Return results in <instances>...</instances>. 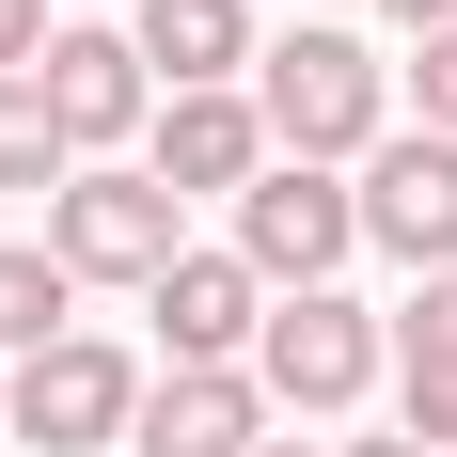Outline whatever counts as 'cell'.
I'll use <instances>...</instances> for the list:
<instances>
[{
    "label": "cell",
    "mask_w": 457,
    "mask_h": 457,
    "mask_svg": "<svg viewBox=\"0 0 457 457\" xmlns=\"http://www.w3.org/2000/svg\"><path fill=\"white\" fill-rule=\"evenodd\" d=\"M47 253H63V284H158L189 237H174V189L142 158H79L47 189Z\"/></svg>",
    "instance_id": "7a4b0ae2"
},
{
    "label": "cell",
    "mask_w": 457,
    "mask_h": 457,
    "mask_svg": "<svg viewBox=\"0 0 457 457\" xmlns=\"http://www.w3.org/2000/svg\"><path fill=\"white\" fill-rule=\"evenodd\" d=\"M269 457H347V442H269Z\"/></svg>",
    "instance_id": "ffe728a7"
},
{
    "label": "cell",
    "mask_w": 457,
    "mask_h": 457,
    "mask_svg": "<svg viewBox=\"0 0 457 457\" xmlns=\"http://www.w3.org/2000/svg\"><path fill=\"white\" fill-rule=\"evenodd\" d=\"M127 457H269V395H253V363H174L158 395H142Z\"/></svg>",
    "instance_id": "9c48e42d"
},
{
    "label": "cell",
    "mask_w": 457,
    "mask_h": 457,
    "mask_svg": "<svg viewBox=\"0 0 457 457\" xmlns=\"http://www.w3.org/2000/svg\"><path fill=\"white\" fill-rule=\"evenodd\" d=\"M142 300H158V347H174V363H237V347L269 331V284L237 269V253H174Z\"/></svg>",
    "instance_id": "8fae6325"
},
{
    "label": "cell",
    "mask_w": 457,
    "mask_h": 457,
    "mask_svg": "<svg viewBox=\"0 0 457 457\" xmlns=\"http://www.w3.org/2000/svg\"><path fill=\"white\" fill-rule=\"evenodd\" d=\"M127 47H142L158 95H237V79H253V0H142Z\"/></svg>",
    "instance_id": "30bf717a"
},
{
    "label": "cell",
    "mask_w": 457,
    "mask_h": 457,
    "mask_svg": "<svg viewBox=\"0 0 457 457\" xmlns=\"http://www.w3.org/2000/svg\"><path fill=\"white\" fill-rule=\"evenodd\" d=\"M395 16H411V32H457V0H395Z\"/></svg>",
    "instance_id": "ac0fdd59"
},
{
    "label": "cell",
    "mask_w": 457,
    "mask_h": 457,
    "mask_svg": "<svg viewBox=\"0 0 457 457\" xmlns=\"http://www.w3.org/2000/svg\"><path fill=\"white\" fill-rule=\"evenodd\" d=\"M395 395H411V442L457 457V363H395Z\"/></svg>",
    "instance_id": "5bb4252c"
},
{
    "label": "cell",
    "mask_w": 457,
    "mask_h": 457,
    "mask_svg": "<svg viewBox=\"0 0 457 457\" xmlns=\"http://www.w3.org/2000/svg\"><path fill=\"white\" fill-rule=\"evenodd\" d=\"M395 363H457V269H442V284H426L411 316H395Z\"/></svg>",
    "instance_id": "9a60e30c"
},
{
    "label": "cell",
    "mask_w": 457,
    "mask_h": 457,
    "mask_svg": "<svg viewBox=\"0 0 457 457\" xmlns=\"http://www.w3.org/2000/svg\"><path fill=\"white\" fill-rule=\"evenodd\" d=\"M378 378V316L363 300H269V331H253V395H284V411H363Z\"/></svg>",
    "instance_id": "5b68a950"
},
{
    "label": "cell",
    "mask_w": 457,
    "mask_h": 457,
    "mask_svg": "<svg viewBox=\"0 0 457 457\" xmlns=\"http://www.w3.org/2000/svg\"><path fill=\"white\" fill-rule=\"evenodd\" d=\"M142 174L174 189V205H189V189H221V205H237V189L269 174V111H253V95H158V127H142Z\"/></svg>",
    "instance_id": "ba28073f"
},
{
    "label": "cell",
    "mask_w": 457,
    "mask_h": 457,
    "mask_svg": "<svg viewBox=\"0 0 457 457\" xmlns=\"http://www.w3.org/2000/svg\"><path fill=\"white\" fill-rule=\"evenodd\" d=\"M32 79H47V111H63V142H79V158H111V142H142V127H158L142 47H127V32H95V16H79V32H47V63H32Z\"/></svg>",
    "instance_id": "8992f818"
},
{
    "label": "cell",
    "mask_w": 457,
    "mask_h": 457,
    "mask_svg": "<svg viewBox=\"0 0 457 457\" xmlns=\"http://www.w3.org/2000/svg\"><path fill=\"white\" fill-rule=\"evenodd\" d=\"M63 174H79V142H63L47 79H0V189H63Z\"/></svg>",
    "instance_id": "4fadbf2b"
},
{
    "label": "cell",
    "mask_w": 457,
    "mask_h": 457,
    "mask_svg": "<svg viewBox=\"0 0 457 457\" xmlns=\"http://www.w3.org/2000/svg\"><path fill=\"white\" fill-rule=\"evenodd\" d=\"M253 111H269V158H378V111H395V79H378L363 32H284L253 47Z\"/></svg>",
    "instance_id": "6da1fadb"
},
{
    "label": "cell",
    "mask_w": 457,
    "mask_h": 457,
    "mask_svg": "<svg viewBox=\"0 0 457 457\" xmlns=\"http://www.w3.org/2000/svg\"><path fill=\"white\" fill-rule=\"evenodd\" d=\"M347 457H426V442H347Z\"/></svg>",
    "instance_id": "d6986e66"
},
{
    "label": "cell",
    "mask_w": 457,
    "mask_h": 457,
    "mask_svg": "<svg viewBox=\"0 0 457 457\" xmlns=\"http://www.w3.org/2000/svg\"><path fill=\"white\" fill-rule=\"evenodd\" d=\"M0 426L47 442V457H111V442L142 426V363H127V347H95V331H63L47 363L0 378Z\"/></svg>",
    "instance_id": "277c9868"
},
{
    "label": "cell",
    "mask_w": 457,
    "mask_h": 457,
    "mask_svg": "<svg viewBox=\"0 0 457 457\" xmlns=\"http://www.w3.org/2000/svg\"><path fill=\"white\" fill-rule=\"evenodd\" d=\"M411 95H426V127L457 142V32H426V63H411Z\"/></svg>",
    "instance_id": "2e32d148"
},
{
    "label": "cell",
    "mask_w": 457,
    "mask_h": 457,
    "mask_svg": "<svg viewBox=\"0 0 457 457\" xmlns=\"http://www.w3.org/2000/svg\"><path fill=\"white\" fill-rule=\"evenodd\" d=\"M63 300H79V284H63V253H47V237H32V253H0V363H47V347L79 331Z\"/></svg>",
    "instance_id": "7c38bea8"
},
{
    "label": "cell",
    "mask_w": 457,
    "mask_h": 457,
    "mask_svg": "<svg viewBox=\"0 0 457 457\" xmlns=\"http://www.w3.org/2000/svg\"><path fill=\"white\" fill-rule=\"evenodd\" d=\"M347 253H363V189H331L316 158H269V174L237 189V269L269 284V300H316Z\"/></svg>",
    "instance_id": "3957f363"
},
{
    "label": "cell",
    "mask_w": 457,
    "mask_h": 457,
    "mask_svg": "<svg viewBox=\"0 0 457 457\" xmlns=\"http://www.w3.org/2000/svg\"><path fill=\"white\" fill-rule=\"evenodd\" d=\"M47 63V0H0V79H32Z\"/></svg>",
    "instance_id": "e0dca14e"
},
{
    "label": "cell",
    "mask_w": 457,
    "mask_h": 457,
    "mask_svg": "<svg viewBox=\"0 0 457 457\" xmlns=\"http://www.w3.org/2000/svg\"><path fill=\"white\" fill-rule=\"evenodd\" d=\"M363 237H378V253H411L426 284L457 269V142H442V127H411V142H378V158H363Z\"/></svg>",
    "instance_id": "52a82bcc"
}]
</instances>
